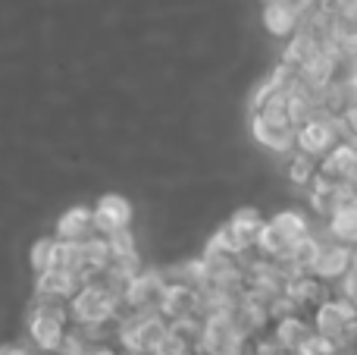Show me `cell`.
Segmentation results:
<instances>
[{"label": "cell", "mask_w": 357, "mask_h": 355, "mask_svg": "<svg viewBox=\"0 0 357 355\" xmlns=\"http://www.w3.org/2000/svg\"><path fill=\"white\" fill-rule=\"evenodd\" d=\"M335 123L342 129V138H357V101L354 104H345L335 113Z\"/></svg>", "instance_id": "23"}, {"label": "cell", "mask_w": 357, "mask_h": 355, "mask_svg": "<svg viewBox=\"0 0 357 355\" xmlns=\"http://www.w3.org/2000/svg\"><path fill=\"white\" fill-rule=\"evenodd\" d=\"M35 355H60V352H35Z\"/></svg>", "instance_id": "30"}, {"label": "cell", "mask_w": 357, "mask_h": 355, "mask_svg": "<svg viewBox=\"0 0 357 355\" xmlns=\"http://www.w3.org/2000/svg\"><path fill=\"white\" fill-rule=\"evenodd\" d=\"M285 296H289L291 305H295L301 314H310L323 299H329V296H333V289H329L323 280H317L314 274H298V277H291V280H289Z\"/></svg>", "instance_id": "16"}, {"label": "cell", "mask_w": 357, "mask_h": 355, "mask_svg": "<svg viewBox=\"0 0 357 355\" xmlns=\"http://www.w3.org/2000/svg\"><path fill=\"white\" fill-rule=\"evenodd\" d=\"M107 249H110V255H129V252H138L135 249V233H132V226H123V230H113L104 236Z\"/></svg>", "instance_id": "22"}, {"label": "cell", "mask_w": 357, "mask_h": 355, "mask_svg": "<svg viewBox=\"0 0 357 355\" xmlns=\"http://www.w3.org/2000/svg\"><path fill=\"white\" fill-rule=\"evenodd\" d=\"M264 224H266V220L260 217L257 208H238V211H235L216 233H220L222 242H226L235 255L251 258V252L257 249L260 233H264Z\"/></svg>", "instance_id": "6"}, {"label": "cell", "mask_w": 357, "mask_h": 355, "mask_svg": "<svg viewBox=\"0 0 357 355\" xmlns=\"http://www.w3.org/2000/svg\"><path fill=\"white\" fill-rule=\"evenodd\" d=\"M73 321H69L66 305L60 302H31L29 312V346L35 352H60L66 343Z\"/></svg>", "instance_id": "3"}, {"label": "cell", "mask_w": 357, "mask_h": 355, "mask_svg": "<svg viewBox=\"0 0 357 355\" xmlns=\"http://www.w3.org/2000/svg\"><path fill=\"white\" fill-rule=\"evenodd\" d=\"M66 312L73 327L104 337V327H116V321L123 318V299L110 293L100 280H85L79 293L66 302Z\"/></svg>", "instance_id": "1"}, {"label": "cell", "mask_w": 357, "mask_h": 355, "mask_svg": "<svg viewBox=\"0 0 357 355\" xmlns=\"http://www.w3.org/2000/svg\"><path fill=\"white\" fill-rule=\"evenodd\" d=\"M98 236L100 233H98V224H94V211L85 205L63 211L54 226V239H60V242H66V245H85Z\"/></svg>", "instance_id": "10"}, {"label": "cell", "mask_w": 357, "mask_h": 355, "mask_svg": "<svg viewBox=\"0 0 357 355\" xmlns=\"http://www.w3.org/2000/svg\"><path fill=\"white\" fill-rule=\"evenodd\" d=\"M160 314L169 321V324H178V321H188V318H197L201 312V293L185 283H173L169 280V289L163 296V305H160Z\"/></svg>", "instance_id": "15"}, {"label": "cell", "mask_w": 357, "mask_h": 355, "mask_svg": "<svg viewBox=\"0 0 357 355\" xmlns=\"http://www.w3.org/2000/svg\"><path fill=\"white\" fill-rule=\"evenodd\" d=\"M323 239H326V236H317V233H310V236L304 239V242H298V245H295V252H291L289 264H285L291 277H298V274H310V270H314V261H317V255H320Z\"/></svg>", "instance_id": "19"}, {"label": "cell", "mask_w": 357, "mask_h": 355, "mask_svg": "<svg viewBox=\"0 0 357 355\" xmlns=\"http://www.w3.org/2000/svg\"><path fill=\"white\" fill-rule=\"evenodd\" d=\"M169 289V277L160 268H144L135 280L126 287L123 312L126 314H160L163 296Z\"/></svg>", "instance_id": "4"}, {"label": "cell", "mask_w": 357, "mask_h": 355, "mask_svg": "<svg viewBox=\"0 0 357 355\" xmlns=\"http://www.w3.org/2000/svg\"><path fill=\"white\" fill-rule=\"evenodd\" d=\"M314 324H310V314H282V318H273L270 324V333H266V340H270L273 346H279L282 352L295 355L298 349H301L304 343H307L310 337H314Z\"/></svg>", "instance_id": "9"}, {"label": "cell", "mask_w": 357, "mask_h": 355, "mask_svg": "<svg viewBox=\"0 0 357 355\" xmlns=\"http://www.w3.org/2000/svg\"><path fill=\"white\" fill-rule=\"evenodd\" d=\"M173 324L163 314H126L113 327V340L126 355H157Z\"/></svg>", "instance_id": "2"}, {"label": "cell", "mask_w": 357, "mask_h": 355, "mask_svg": "<svg viewBox=\"0 0 357 355\" xmlns=\"http://www.w3.org/2000/svg\"><path fill=\"white\" fill-rule=\"evenodd\" d=\"M339 142H342V129H339V123H335V117H326V113L307 119L304 126L295 129V151L317 164H320L329 151H335Z\"/></svg>", "instance_id": "5"}, {"label": "cell", "mask_w": 357, "mask_h": 355, "mask_svg": "<svg viewBox=\"0 0 357 355\" xmlns=\"http://www.w3.org/2000/svg\"><path fill=\"white\" fill-rule=\"evenodd\" d=\"M317 167L320 164L317 161H310V157H304V154H291V161H289V176H291V182H298V186H304L307 189L310 182L317 180Z\"/></svg>", "instance_id": "21"}, {"label": "cell", "mask_w": 357, "mask_h": 355, "mask_svg": "<svg viewBox=\"0 0 357 355\" xmlns=\"http://www.w3.org/2000/svg\"><path fill=\"white\" fill-rule=\"evenodd\" d=\"M0 355H35L31 346H22V343H0Z\"/></svg>", "instance_id": "26"}, {"label": "cell", "mask_w": 357, "mask_h": 355, "mask_svg": "<svg viewBox=\"0 0 357 355\" xmlns=\"http://www.w3.org/2000/svg\"><path fill=\"white\" fill-rule=\"evenodd\" d=\"M351 268H354V249H351V245H342V242H333V239H323L320 255H317L314 270H310V274L333 289V287H339V280Z\"/></svg>", "instance_id": "8"}, {"label": "cell", "mask_w": 357, "mask_h": 355, "mask_svg": "<svg viewBox=\"0 0 357 355\" xmlns=\"http://www.w3.org/2000/svg\"><path fill=\"white\" fill-rule=\"evenodd\" d=\"M94 224H98V233L107 236L113 230H123V226H132V201L119 192H107L94 201Z\"/></svg>", "instance_id": "13"}, {"label": "cell", "mask_w": 357, "mask_h": 355, "mask_svg": "<svg viewBox=\"0 0 357 355\" xmlns=\"http://www.w3.org/2000/svg\"><path fill=\"white\" fill-rule=\"evenodd\" d=\"M326 239L342 245H357V198H348L326 217Z\"/></svg>", "instance_id": "17"}, {"label": "cell", "mask_w": 357, "mask_h": 355, "mask_svg": "<svg viewBox=\"0 0 357 355\" xmlns=\"http://www.w3.org/2000/svg\"><path fill=\"white\" fill-rule=\"evenodd\" d=\"M354 264H357V245H354Z\"/></svg>", "instance_id": "31"}, {"label": "cell", "mask_w": 357, "mask_h": 355, "mask_svg": "<svg viewBox=\"0 0 357 355\" xmlns=\"http://www.w3.org/2000/svg\"><path fill=\"white\" fill-rule=\"evenodd\" d=\"M295 355H342V352L335 349L333 340H326V337H320V333H314V337H310L307 343H304Z\"/></svg>", "instance_id": "24"}, {"label": "cell", "mask_w": 357, "mask_h": 355, "mask_svg": "<svg viewBox=\"0 0 357 355\" xmlns=\"http://www.w3.org/2000/svg\"><path fill=\"white\" fill-rule=\"evenodd\" d=\"M54 255H56V239L54 236H41L29 245V268L31 274H44L54 268Z\"/></svg>", "instance_id": "20"}, {"label": "cell", "mask_w": 357, "mask_h": 355, "mask_svg": "<svg viewBox=\"0 0 357 355\" xmlns=\"http://www.w3.org/2000/svg\"><path fill=\"white\" fill-rule=\"evenodd\" d=\"M304 3L307 0H276V3L264 6V29L270 31L279 41H289L298 29H301V16H304Z\"/></svg>", "instance_id": "11"}, {"label": "cell", "mask_w": 357, "mask_h": 355, "mask_svg": "<svg viewBox=\"0 0 357 355\" xmlns=\"http://www.w3.org/2000/svg\"><path fill=\"white\" fill-rule=\"evenodd\" d=\"M357 321V308L351 305V302H345L342 296H329V299H323L320 305L310 312V324H314V331L320 333V337L326 340H339L342 333H345L348 324H354Z\"/></svg>", "instance_id": "7"}, {"label": "cell", "mask_w": 357, "mask_h": 355, "mask_svg": "<svg viewBox=\"0 0 357 355\" xmlns=\"http://www.w3.org/2000/svg\"><path fill=\"white\" fill-rule=\"evenodd\" d=\"M266 3H276V0H260V6H266Z\"/></svg>", "instance_id": "29"}, {"label": "cell", "mask_w": 357, "mask_h": 355, "mask_svg": "<svg viewBox=\"0 0 357 355\" xmlns=\"http://www.w3.org/2000/svg\"><path fill=\"white\" fill-rule=\"evenodd\" d=\"M251 132L254 142L264 145L266 151H276V154H291L295 151V126L289 123H276V119L251 113Z\"/></svg>", "instance_id": "14"}, {"label": "cell", "mask_w": 357, "mask_h": 355, "mask_svg": "<svg viewBox=\"0 0 357 355\" xmlns=\"http://www.w3.org/2000/svg\"><path fill=\"white\" fill-rule=\"evenodd\" d=\"M185 355H201V349H188V352H185Z\"/></svg>", "instance_id": "28"}, {"label": "cell", "mask_w": 357, "mask_h": 355, "mask_svg": "<svg viewBox=\"0 0 357 355\" xmlns=\"http://www.w3.org/2000/svg\"><path fill=\"white\" fill-rule=\"evenodd\" d=\"M270 224L276 226V230L282 233L285 239H291V242H304V239L314 233V230H310V220L304 217L301 211H295V208H285V211L273 214Z\"/></svg>", "instance_id": "18"}, {"label": "cell", "mask_w": 357, "mask_h": 355, "mask_svg": "<svg viewBox=\"0 0 357 355\" xmlns=\"http://www.w3.org/2000/svg\"><path fill=\"white\" fill-rule=\"evenodd\" d=\"M335 296H342V299L351 302V305L357 308V264L339 280V287H335Z\"/></svg>", "instance_id": "25"}, {"label": "cell", "mask_w": 357, "mask_h": 355, "mask_svg": "<svg viewBox=\"0 0 357 355\" xmlns=\"http://www.w3.org/2000/svg\"><path fill=\"white\" fill-rule=\"evenodd\" d=\"M82 283H85V280H82L79 274H73V270L50 268V270H44V274L35 277V299L60 302V305H66V302L79 293Z\"/></svg>", "instance_id": "12"}, {"label": "cell", "mask_w": 357, "mask_h": 355, "mask_svg": "<svg viewBox=\"0 0 357 355\" xmlns=\"http://www.w3.org/2000/svg\"><path fill=\"white\" fill-rule=\"evenodd\" d=\"M91 355H126V352L119 349L116 343H107V340H100V343L91 349Z\"/></svg>", "instance_id": "27"}]
</instances>
